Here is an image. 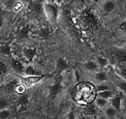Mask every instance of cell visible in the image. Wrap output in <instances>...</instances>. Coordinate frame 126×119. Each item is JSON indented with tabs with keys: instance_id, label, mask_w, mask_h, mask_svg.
I'll use <instances>...</instances> for the list:
<instances>
[{
	"instance_id": "6da1fadb",
	"label": "cell",
	"mask_w": 126,
	"mask_h": 119,
	"mask_svg": "<svg viewBox=\"0 0 126 119\" xmlns=\"http://www.w3.org/2000/svg\"><path fill=\"white\" fill-rule=\"evenodd\" d=\"M44 13H45V17L51 24H55L57 22L59 10L55 4L50 2L44 3Z\"/></svg>"
},
{
	"instance_id": "7a4b0ae2",
	"label": "cell",
	"mask_w": 126,
	"mask_h": 119,
	"mask_svg": "<svg viewBox=\"0 0 126 119\" xmlns=\"http://www.w3.org/2000/svg\"><path fill=\"white\" fill-rule=\"evenodd\" d=\"M30 12L32 13L36 17H40L41 15H45L44 13V3L43 2H36V1H32L30 3Z\"/></svg>"
},
{
	"instance_id": "3957f363",
	"label": "cell",
	"mask_w": 126,
	"mask_h": 119,
	"mask_svg": "<svg viewBox=\"0 0 126 119\" xmlns=\"http://www.w3.org/2000/svg\"><path fill=\"white\" fill-rule=\"evenodd\" d=\"M44 78V76H25L23 79H22V84L23 85H26V86H31V85H34L36 83H38L41 79Z\"/></svg>"
},
{
	"instance_id": "277c9868",
	"label": "cell",
	"mask_w": 126,
	"mask_h": 119,
	"mask_svg": "<svg viewBox=\"0 0 126 119\" xmlns=\"http://www.w3.org/2000/svg\"><path fill=\"white\" fill-rule=\"evenodd\" d=\"M68 67L67 62L63 59V58H58L56 61V65H55V74L57 75H61L63 71H65Z\"/></svg>"
},
{
	"instance_id": "5b68a950",
	"label": "cell",
	"mask_w": 126,
	"mask_h": 119,
	"mask_svg": "<svg viewBox=\"0 0 126 119\" xmlns=\"http://www.w3.org/2000/svg\"><path fill=\"white\" fill-rule=\"evenodd\" d=\"M10 66L12 68L17 72V74H23L25 71V67L23 65V63L18 59H12L10 60Z\"/></svg>"
},
{
	"instance_id": "8992f818",
	"label": "cell",
	"mask_w": 126,
	"mask_h": 119,
	"mask_svg": "<svg viewBox=\"0 0 126 119\" xmlns=\"http://www.w3.org/2000/svg\"><path fill=\"white\" fill-rule=\"evenodd\" d=\"M22 53H23L24 58L28 62H31L36 56V50L33 48H24Z\"/></svg>"
},
{
	"instance_id": "52a82bcc",
	"label": "cell",
	"mask_w": 126,
	"mask_h": 119,
	"mask_svg": "<svg viewBox=\"0 0 126 119\" xmlns=\"http://www.w3.org/2000/svg\"><path fill=\"white\" fill-rule=\"evenodd\" d=\"M98 66L99 65L97 64V62L92 61V60L87 61V62L84 63V68H85L86 70H88V71H97Z\"/></svg>"
},
{
	"instance_id": "ba28073f",
	"label": "cell",
	"mask_w": 126,
	"mask_h": 119,
	"mask_svg": "<svg viewBox=\"0 0 126 119\" xmlns=\"http://www.w3.org/2000/svg\"><path fill=\"white\" fill-rule=\"evenodd\" d=\"M121 100H122L121 95H115L111 98V106L116 109L117 111L121 109Z\"/></svg>"
},
{
	"instance_id": "9c48e42d",
	"label": "cell",
	"mask_w": 126,
	"mask_h": 119,
	"mask_svg": "<svg viewBox=\"0 0 126 119\" xmlns=\"http://www.w3.org/2000/svg\"><path fill=\"white\" fill-rule=\"evenodd\" d=\"M96 105H89L85 108V111H84V113H85L86 116H90V117H94L96 115L97 113V110H96Z\"/></svg>"
},
{
	"instance_id": "30bf717a",
	"label": "cell",
	"mask_w": 126,
	"mask_h": 119,
	"mask_svg": "<svg viewBox=\"0 0 126 119\" xmlns=\"http://www.w3.org/2000/svg\"><path fill=\"white\" fill-rule=\"evenodd\" d=\"M29 32H30V26L29 25H26L24 27H22L19 31V38L20 39H26L29 36Z\"/></svg>"
},
{
	"instance_id": "8fae6325",
	"label": "cell",
	"mask_w": 126,
	"mask_h": 119,
	"mask_svg": "<svg viewBox=\"0 0 126 119\" xmlns=\"http://www.w3.org/2000/svg\"><path fill=\"white\" fill-rule=\"evenodd\" d=\"M102 7L104 9V12L111 13L115 9V7H116V4H115V2L113 1V0H107V1L103 3Z\"/></svg>"
},
{
	"instance_id": "7c38bea8",
	"label": "cell",
	"mask_w": 126,
	"mask_h": 119,
	"mask_svg": "<svg viewBox=\"0 0 126 119\" xmlns=\"http://www.w3.org/2000/svg\"><path fill=\"white\" fill-rule=\"evenodd\" d=\"M50 35H51V31L48 28H40L38 31V36L40 39H44V40L49 39Z\"/></svg>"
},
{
	"instance_id": "4fadbf2b",
	"label": "cell",
	"mask_w": 126,
	"mask_h": 119,
	"mask_svg": "<svg viewBox=\"0 0 126 119\" xmlns=\"http://www.w3.org/2000/svg\"><path fill=\"white\" fill-rule=\"evenodd\" d=\"M24 74H25V76H27V77H29V76H39V72L36 70L32 65H27L26 66Z\"/></svg>"
},
{
	"instance_id": "5bb4252c",
	"label": "cell",
	"mask_w": 126,
	"mask_h": 119,
	"mask_svg": "<svg viewBox=\"0 0 126 119\" xmlns=\"http://www.w3.org/2000/svg\"><path fill=\"white\" fill-rule=\"evenodd\" d=\"M94 79L97 82H104L108 79V74L106 71H96L95 76H94Z\"/></svg>"
},
{
	"instance_id": "9a60e30c",
	"label": "cell",
	"mask_w": 126,
	"mask_h": 119,
	"mask_svg": "<svg viewBox=\"0 0 126 119\" xmlns=\"http://www.w3.org/2000/svg\"><path fill=\"white\" fill-rule=\"evenodd\" d=\"M109 100H106V98H102V97H99V96H97L96 98H95V105H96V107L97 108H104V107H107V105H108V102Z\"/></svg>"
},
{
	"instance_id": "2e32d148",
	"label": "cell",
	"mask_w": 126,
	"mask_h": 119,
	"mask_svg": "<svg viewBox=\"0 0 126 119\" xmlns=\"http://www.w3.org/2000/svg\"><path fill=\"white\" fill-rule=\"evenodd\" d=\"M60 89H61V85L60 83H55V84L51 87V96L52 97H56L57 94L60 92Z\"/></svg>"
},
{
	"instance_id": "e0dca14e",
	"label": "cell",
	"mask_w": 126,
	"mask_h": 119,
	"mask_svg": "<svg viewBox=\"0 0 126 119\" xmlns=\"http://www.w3.org/2000/svg\"><path fill=\"white\" fill-rule=\"evenodd\" d=\"M28 101H29L28 95L27 94H22L18 100V106L21 107V108H24L28 103Z\"/></svg>"
},
{
	"instance_id": "ac0fdd59",
	"label": "cell",
	"mask_w": 126,
	"mask_h": 119,
	"mask_svg": "<svg viewBox=\"0 0 126 119\" xmlns=\"http://www.w3.org/2000/svg\"><path fill=\"white\" fill-rule=\"evenodd\" d=\"M98 96L99 97H102V98H106V100H110V98L113 97V91L112 90H104L101 92H98Z\"/></svg>"
},
{
	"instance_id": "d6986e66",
	"label": "cell",
	"mask_w": 126,
	"mask_h": 119,
	"mask_svg": "<svg viewBox=\"0 0 126 119\" xmlns=\"http://www.w3.org/2000/svg\"><path fill=\"white\" fill-rule=\"evenodd\" d=\"M116 114H117V110H116L115 108H113L112 106L106 109V115H107V117H109V118H114L115 116H116Z\"/></svg>"
},
{
	"instance_id": "ffe728a7",
	"label": "cell",
	"mask_w": 126,
	"mask_h": 119,
	"mask_svg": "<svg viewBox=\"0 0 126 119\" xmlns=\"http://www.w3.org/2000/svg\"><path fill=\"white\" fill-rule=\"evenodd\" d=\"M10 117H12V112L8 109L0 110V119H9Z\"/></svg>"
},
{
	"instance_id": "44dd1931",
	"label": "cell",
	"mask_w": 126,
	"mask_h": 119,
	"mask_svg": "<svg viewBox=\"0 0 126 119\" xmlns=\"http://www.w3.org/2000/svg\"><path fill=\"white\" fill-rule=\"evenodd\" d=\"M16 88H17V84H16V82H9V83H7V84L4 86V91H6V92H14L16 90Z\"/></svg>"
},
{
	"instance_id": "7402d4cb",
	"label": "cell",
	"mask_w": 126,
	"mask_h": 119,
	"mask_svg": "<svg viewBox=\"0 0 126 119\" xmlns=\"http://www.w3.org/2000/svg\"><path fill=\"white\" fill-rule=\"evenodd\" d=\"M96 61H97V64L100 67H104L109 64V60L107 58H104V57H97Z\"/></svg>"
},
{
	"instance_id": "603a6c76",
	"label": "cell",
	"mask_w": 126,
	"mask_h": 119,
	"mask_svg": "<svg viewBox=\"0 0 126 119\" xmlns=\"http://www.w3.org/2000/svg\"><path fill=\"white\" fill-rule=\"evenodd\" d=\"M0 52L4 55H9L10 52H12V49H10V47L8 45H2L0 46Z\"/></svg>"
},
{
	"instance_id": "cb8c5ba5",
	"label": "cell",
	"mask_w": 126,
	"mask_h": 119,
	"mask_svg": "<svg viewBox=\"0 0 126 119\" xmlns=\"http://www.w3.org/2000/svg\"><path fill=\"white\" fill-rule=\"evenodd\" d=\"M16 3H17V0H6L5 1V6L9 9H14Z\"/></svg>"
},
{
	"instance_id": "d4e9b609",
	"label": "cell",
	"mask_w": 126,
	"mask_h": 119,
	"mask_svg": "<svg viewBox=\"0 0 126 119\" xmlns=\"http://www.w3.org/2000/svg\"><path fill=\"white\" fill-rule=\"evenodd\" d=\"M117 86L119 87V89L123 91V92H126V81L124 80H121L117 83Z\"/></svg>"
},
{
	"instance_id": "484cf974",
	"label": "cell",
	"mask_w": 126,
	"mask_h": 119,
	"mask_svg": "<svg viewBox=\"0 0 126 119\" xmlns=\"http://www.w3.org/2000/svg\"><path fill=\"white\" fill-rule=\"evenodd\" d=\"M8 107V102L4 98H0V110H3V109H7Z\"/></svg>"
},
{
	"instance_id": "4316f807",
	"label": "cell",
	"mask_w": 126,
	"mask_h": 119,
	"mask_svg": "<svg viewBox=\"0 0 126 119\" xmlns=\"http://www.w3.org/2000/svg\"><path fill=\"white\" fill-rule=\"evenodd\" d=\"M6 71H7V66L5 65L3 62L0 61V76L6 74Z\"/></svg>"
},
{
	"instance_id": "83f0119b",
	"label": "cell",
	"mask_w": 126,
	"mask_h": 119,
	"mask_svg": "<svg viewBox=\"0 0 126 119\" xmlns=\"http://www.w3.org/2000/svg\"><path fill=\"white\" fill-rule=\"evenodd\" d=\"M110 88L108 85H103V84H100L96 87V91L97 92H101V91H104V90H109Z\"/></svg>"
},
{
	"instance_id": "f1b7e54d",
	"label": "cell",
	"mask_w": 126,
	"mask_h": 119,
	"mask_svg": "<svg viewBox=\"0 0 126 119\" xmlns=\"http://www.w3.org/2000/svg\"><path fill=\"white\" fill-rule=\"evenodd\" d=\"M119 75L123 80H126V67H123V68L119 70Z\"/></svg>"
},
{
	"instance_id": "f546056e",
	"label": "cell",
	"mask_w": 126,
	"mask_h": 119,
	"mask_svg": "<svg viewBox=\"0 0 126 119\" xmlns=\"http://www.w3.org/2000/svg\"><path fill=\"white\" fill-rule=\"evenodd\" d=\"M120 28H121V30L123 31V32L126 33V21H123V22L120 24Z\"/></svg>"
},
{
	"instance_id": "4dcf8cb0",
	"label": "cell",
	"mask_w": 126,
	"mask_h": 119,
	"mask_svg": "<svg viewBox=\"0 0 126 119\" xmlns=\"http://www.w3.org/2000/svg\"><path fill=\"white\" fill-rule=\"evenodd\" d=\"M66 119H76V116H75V113H72V112H71V113L69 114V115H68V116H67V118H66Z\"/></svg>"
},
{
	"instance_id": "1f68e13d",
	"label": "cell",
	"mask_w": 126,
	"mask_h": 119,
	"mask_svg": "<svg viewBox=\"0 0 126 119\" xmlns=\"http://www.w3.org/2000/svg\"><path fill=\"white\" fill-rule=\"evenodd\" d=\"M2 26H3V17L0 16V29L2 28Z\"/></svg>"
},
{
	"instance_id": "d6a6232c",
	"label": "cell",
	"mask_w": 126,
	"mask_h": 119,
	"mask_svg": "<svg viewBox=\"0 0 126 119\" xmlns=\"http://www.w3.org/2000/svg\"><path fill=\"white\" fill-rule=\"evenodd\" d=\"M79 119H94L93 117H90V116H83V117H80Z\"/></svg>"
},
{
	"instance_id": "836d02e7",
	"label": "cell",
	"mask_w": 126,
	"mask_h": 119,
	"mask_svg": "<svg viewBox=\"0 0 126 119\" xmlns=\"http://www.w3.org/2000/svg\"><path fill=\"white\" fill-rule=\"evenodd\" d=\"M96 119H107L106 117H103V116H99V117H97Z\"/></svg>"
},
{
	"instance_id": "e575fe53",
	"label": "cell",
	"mask_w": 126,
	"mask_h": 119,
	"mask_svg": "<svg viewBox=\"0 0 126 119\" xmlns=\"http://www.w3.org/2000/svg\"><path fill=\"white\" fill-rule=\"evenodd\" d=\"M40 1H41V2H43V3H46V2H48V1H50V0H40Z\"/></svg>"
},
{
	"instance_id": "d590c367",
	"label": "cell",
	"mask_w": 126,
	"mask_h": 119,
	"mask_svg": "<svg viewBox=\"0 0 126 119\" xmlns=\"http://www.w3.org/2000/svg\"><path fill=\"white\" fill-rule=\"evenodd\" d=\"M94 2H99V1H101V0H93Z\"/></svg>"
},
{
	"instance_id": "8d00e7d4",
	"label": "cell",
	"mask_w": 126,
	"mask_h": 119,
	"mask_svg": "<svg viewBox=\"0 0 126 119\" xmlns=\"http://www.w3.org/2000/svg\"><path fill=\"white\" fill-rule=\"evenodd\" d=\"M56 1H57V2H62L63 0H56Z\"/></svg>"
},
{
	"instance_id": "74e56055",
	"label": "cell",
	"mask_w": 126,
	"mask_h": 119,
	"mask_svg": "<svg viewBox=\"0 0 126 119\" xmlns=\"http://www.w3.org/2000/svg\"><path fill=\"white\" fill-rule=\"evenodd\" d=\"M94 119H96V118H94Z\"/></svg>"
}]
</instances>
